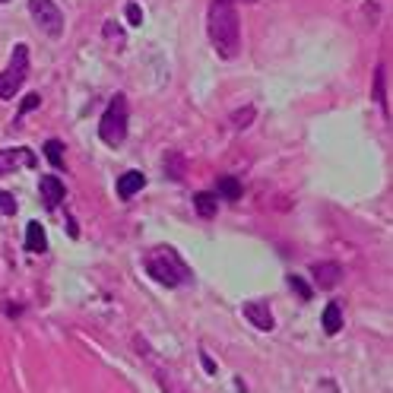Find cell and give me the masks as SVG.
Masks as SVG:
<instances>
[{"label": "cell", "mask_w": 393, "mask_h": 393, "mask_svg": "<svg viewBox=\"0 0 393 393\" xmlns=\"http://www.w3.org/2000/svg\"><path fill=\"white\" fill-rule=\"evenodd\" d=\"M209 42H213L219 58H235L241 48V26H238V13L229 0H213L207 16Z\"/></svg>", "instance_id": "1"}, {"label": "cell", "mask_w": 393, "mask_h": 393, "mask_svg": "<svg viewBox=\"0 0 393 393\" xmlns=\"http://www.w3.org/2000/svg\"><path fill=\"white\" fill-rule=\"evenodd\" d=\"M143 267H146V273L152 276V279L162 282V286H168V289H175V286H181V282L191 279L187 263L181 260V254L175 251V247H168V245L152 247V251L146 254V260H143Z\"/></svg>", "instance_id": "2"}, {"label": "cell", "mask_w": 393, "mask_h": 393, "mask_svg": "<svg viewBox=\"0 0 393 393\" xmlns=\"http://www.w3.org/2000/svg\"><path fill=\"white\" fill-rule=\"evenodd\" d=\"M98 137H102L108 146H121L127 140V98L114 96L108 102L102 114V124H98Z\"/></svg>", "instance_id": "3"}, {"label": "cell", "mask_w": 393, "mask_h": 393, "mask_svg": "<svg viewBox=\"0 0 393 393\" xmlns=\"http://www.w3.org/2000/svg\"><path fill=\"white\" fill-rule=\"evenodd\" d=\"M26 76H29V48H26V45H16L13 54H10L7 70L0 73V98L19 96V86L26 82Z\"/></svg>", "instance_id": "4"}, {"label": "cell", "mask_w": 393, "mask_h": 393, "mask_svg": "<svg viewBox=\"0 0 393 393\" xmlns=\"http://www.w3.org/2000/svg\"><path fill=\"white\" fill-rule=\"evenodd\" d=\"M29 13L35 19V26L48 38H60V32H64V13L58 10L54 0H29Z\"/></svg>", "instance_id": "5"}, {"label": "cell", "mask_w": 393, "mask_h": 393, "mask_svg": "<svg viewBox=\"0 0 393 393\" xmlns=\"http://www.w3.org/2000/svg\"><path fill=\"white\" fill-rule=\"evenodd\" d=\"M38 191H42V200H45L48 209H58L60 200L67 197V187H64V181L54 178V175H45V178H42V184H38Z\"/></svg>", "instance_id": "6"}, {"label": "cell", "mask_w": 393, "mask_h": 393, "mask_svg": "<svg viewBox=\"0 0 393 393\" xmlns=\"http://www.w3.org/2000/svg\"><path fill=\"white\" fill-rule=\"evenodd\" d=\"M35 165V156H32L29 149H0V175H10V171H16V165Z\"/></svg>", "instance_id": "7"}, {"label": "cell", "mask_w": 393, "mask_h": 393, "mask_svg": "<svg viewBox=\"0 0 393 393\" xmlns=\"http://www.w3.org/2000/svg\"><path fill=\"white\" fill-rule=\"evenodd\" d=\"M245 317L251 320L257 330H273V311L267 302H247L245 304Z\"/></svg>", "instance_id": "8"}, {"label": "cell", "mask_w": 393, "mask_h": 393, "mask_svg": "<svg viewBox=\"0 0 393 393\" xmlns=\"http://www.w3.org/2000/svg\"><path fill=\"white\" fill-rule=\"evenodd\" d=\"M146 187V175L143 171H124L118 178V197L121 200H130L134 193H140Z\"/></svg>", "instance_id": "9"}, {"label": "cell", "mask_w": 393, "mask_h": 393, "mask_svg": "<svg viewBox=\"0 0 393 393\" xmlns=\"http://www.w3.org/2000/svg\"><path fill=\"white\" fill-rule=\"evenodd\" d=\"M314 282H317L320 289H333L336 282L342 279V273H340V263H314Z\"/></svg>", "instance_id": "10"}, {"label": "cell", "mask_w": 393, "mask_h": 393, "mask_svg": "<svg viewBox=\"0 0 393 393\" xmlns=\"http://www.w3.org/2000/svg\"><path fill=\"white\" fill-rule=\"evenodd\" d=\"M320 324H324V333H330V336L340 333V330H342V311H340V304H336V302L326 304V308H324V317H320Z\"/></svg>", "instance_id": "11"}, {"label": "cell", "mask_w": 393, "mask_h": 393, "mask_svg": "<svg viewBox=\"0 0 393 393\" xmlns=\"http://www.w3.org/2000/svg\"><path fill=\"white\" fill-rule=\"evenodd\" d=\"M26 247H29L32 254H42L48 247L45 241V229H42V222H29V229H26Z\"/></svg>", "instance_id": "12"}, {"label": "cell", "mask_w": 393, "mask_h": 393, "mask_svg": "<svg viewBox=\"0 0 393 393\" xmlns=\"http://www.w3.org/2000/svg\"><path fill=\"white\" fill-rule=\"evenodd\" d=\"M216 203H219V197H216V193H209V191H203V193H197V197H193L197 216H203V219H213V216H216Z\"/></svg>", "instance_id": "13"}, {"label": "cell", "mask_w": 393, "mask_h": 393, "mask_svg": "<svg viewBox=\"0 0 393 393\" xmlns=\"http://www.w3.org/2000/svg\"><path fill=\"white\" fill-rule=\"evenodd\" d=\"M216 191L222 193L225 200H241V193H245V191H241V184H238L235 178H219V184H216Z\"/></svg>", "instance_id": "14"}, {"label": "cell", "mask_w": 393, "mask_h": 393, "mask_svg": "<svg viewBox=\"0 0 393 393\" xmlns=\"http://www.w3.org/2000/svg\"><path fill=\"white\" fill-rule=\"evenodd\" d=\"M374 98L384 105V112H387V67L374 70Z\"/></svg>", "instance_id": "15"}, {"label": "cell", "mask_w": 393, "mask_h": 393, "mask_svg": "<svg viewBox=\"0 0 393 393\" xmlns=\"http://www.w3.org/2000/svg\"><path fill=\"white\" fill-rule=\"evenodd\" d=\"M45 156H48V162H51L54 168H60V165H64V143H60V140H48L45 143Z\"/></svg>", "instance_id": "16"}, {"label": "cell", "mask_w": 393, "mask_h": 393, "mask_svg": "<svg viewBox=\"0 0 393 393\" xmlns=\"http://www.w3.org/2000/svg\"><path fill=\"white\" fill-rule=\"evenodd\" d=\"M251 118H254V108H241V112H235V114H232V124H235L238 130H241V127H247V124H251Z\"/></svg>", "instance_id": "17"}, {"label": "cell", "mask_w": 393, "mask_h": 393, "mask_svg": "<svg viewBox=\"0 0 393 393\" xmlns=\"http://www.w3.org/2000/svg\"><path fill=\"white\" fill-rule=\"evenodd\" d=\"M38 105H42V96H35V92H32V96H26V102L19 105V114H16V121L23 118V114H29L32 108H38Z\"/></svg>", "instance_id": "18"}, {"label": "cell", "mask_w": 393, "mask_h": 393, "mask_svg": "<svg viewBox=\"0 0 393 393\" xmlns=\"http://www.w3.org/2000/svg\"><path fill=\"white\" fill-rule=\"evenodd\" d=\"M0 213H3V216H13L16 213V200L10 197L7 191H0Z\"/></svg>", "instance_id": "19"}, {"label": "cell", "mask_w": 393, "mask_h": 393, "mask_svg": "<svg viewBox=\"0 0 393 393\" xmlns=\"http://www.w3.org/2000/svg\"><path fill=\"white\" fill-rule=\"evenodd\" d=\"M289 286H292V289H295L302 298H311V289H308V282H304V279H298V276H289Z\"/></svg>", "instance_id": "20"}, {"label": "cell", "mask_w": 393, "mask_h": 393, "mask_svg": "<svg viewBox=\"0 0 393 393\" xmlns=\"http://www.w3.org/2000/svg\"><path fill=\"white\" fill-rule=\"evenodd\" d=\"M127 19H130V26H140L143 23V10L137 7V3H127Z\"/></svg>", "instance_id": "21"}, {"label": "cell", "mask_w": 393, "mask_h": 393, "mask_svg": "<svg viewBox=\"0 0 393 393\" xmlns=\"http://www.w3.org/2000/svg\"><path fill=\"white\" fill-rule=\"evenodd\" d=\"M200 358H203V368H207V371H209V374H216V365H213V358H209V356H207V352H203V356H200Z\"/></svg>", "instance_id": "22"}, {"label": "cell", "mask_w": 393, "mask_h": 393, "mask_svg": "<svg viewBox=\"0 0 393 393\" xmlns=\"http://www.w3.org/2000/svg\"><path fill=\"white\" fill-rule=\"evenodd\" d=\"M229 3H232V0H229ZM247 3H254V0H247Z\"/></svg>", "instance_id": "23"}, {"label": "cell", "mask_w": 393, "mask_h": 393, "mask_svg": "<svg viewBox=\"0 0 393 393\" xmlns=\"http://www.w3.org/2000/svg\"><path fill=\"white\" fill-rule=\"evenodd\" d=\"M0 3H7V0H0Z\"/></svg>", "instance_id": "24"}]
</instances>
